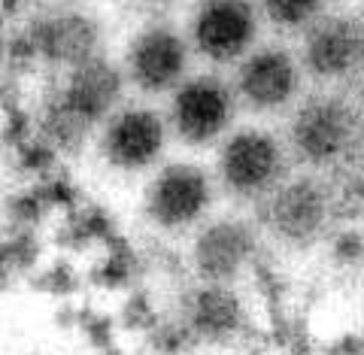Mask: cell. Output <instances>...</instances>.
<instances>
[{"label":"cell","instance_id":"obj_6","mask_svg":"<svg viewBox=\"0 0 364 355\" xmlns=\"http://www.w3.org/2000/svg\"><path fill=\"white\" fill-rule=\"evenodd\" d=\"M164 146V124L149 110H128L109 122L104 149L116 167L136 170L152 164Z\"/></svg>","mask_w":364,"mask_h":355},{"label":"cell","instance_id":"obj_9","mask_svg":"<svg viewBox=\"0 0 364 355\" xmlns=\"http://www.w3.org/2000/svg\"><path fill=\"white\" fill-rule=\"evenodd\" d=\"M349 140V116L334 100H316L294 119V143L310 161H328Z\"/></svg>","mask_w":364,"mask_h":355},{"label":"cell","instance_id":"obj_10","mask_svg":"<svg viewBox=\"0 0 364 355\" xmlns=\"http://www.w3.org/2000/svg\"><path fill=\"white\" fill-rule=\"evenodd\" d=\"M325 219V201L310 182H294L277 191L270 203V225L282 237H310Z\"/></svg>","mask_w":364,"mask_h":355},{"label":"cell","instance_id":"obj_8","mask_svg":"<svg viewBox=\"0 0 364 355\" xmlns=\"http://www.w3.org/2000/svg\"><path fill=\"white\" fill-rule=\"evenodd\" d=\"M298 70L286 52L267 49L252 55L240 70V91L243 97L258 110H277L294 95Z\"/></svg>","mask_w":364,"mask_h":355},{"label":"cell","instance_id":"obj_11","mask_svg":"<svg viewBox=\"0 0 364 355\" xmlns=\"http://www.w3.org/2000/svg\"><path fill=\"white\" fill-rule=\"evenodd\" d=\"M361 52H364V40L349 21H328L310 37L306 61H310L316 73L340 76L358 64Z\"/></svg>","mask_w":364,"mask_h":355},{"label":"cell","instance_id":"obj_4","mask_svg":"<svg viewBox=\"0 0 364 355\" xmlns=\"http://www.w3.org/2000/svg\"><path fill=\"white\" fill-rule=\"evenodd\" d=\"M282 152L267 134L243 131L222 152V176L234 191L258 194L270 189L279 176Z\"/></svg>","mask_w":364,"mask_h":355},{"label":"cell","instance_id":"obj_14","mask_svg":"<svg viewBox=\"0 0 364 355\" xmlns=\"http://www.w3.org/2000/svg\"><path fill=\"white\" fill-rule=\"evenodd\" d=\"M318 4H322V0H264L270 18L286 28L306 25V21L318 13Z\"/></svg>","mask_w":364,"mask_h":355},{"label":"cell","instance_id":"obj_3","mask_svg":"<svg viewBox=\"0 0 364 355\" xmlns=\"http://www.w3.org/2000/svg\"><path fill=\"white\" fill-rule=\"evenodd\" d=\"M231 122V95L219 79H191L173 100V124L182 140L210 143Z\"/></svg>","mask_w":364,"mask_h":355},{"label":"cell","instance_id":"obj_5","mask_svg":"<svg viewBox=\"0 0 364 355\" xmlns=\"http://www.w3.org/2000/svg\"><path fill=\"white\" fill-rule=\"evenodd\" d=\"M207 201H210L207 176L198 167L176 164V167H167L155 179V186L149 191V213L158 225L182 228L198 219L203 207H207Z\"/></svg>","mask_w":364,"mask_h":355},{"label":"cell","instance_id":"obj_7","mask_svg":"<svg viewBox=\"0 0 364 355\" xmlns=\"http://www.w3.org/2000/svg\"><path fill=\"white\" fill-rule=\"evenodd\" d=\"M186 70V46L173 31H146L131 49V73L146 91H164Z\"/></svg>","mask_w":364,"mask_h":355},{"label":"cell","instance_id":"obj_12","mask_svg":"<svg viewBox=\"0 0 364 355\" xmlns=\"http://www.w3.org/2000/svg\"><path fill=\"white\" fill-rule=\"evenodd\" d=\"M249 249H252V237H249L246 228L222 222L200 237L198 267H200L203 277L225 280V277H231V273H237V267L246 261Z\"/></svg>","mask_w":364,"mask_h":355},{"label":"cell","instance_id":"obj_1","mask_svg":"<svg viewBox=\"0 0 364 355\" xmlns=\"http://www.w3.org/2000/svg\"><path fill=\"white\" fill-rule=\"evenodd\" d=\"M119 91H122V79L109 64L97 58L82 61L64 88V97L58 107L61 124L70 131L88 128L91 122H97L112 110V104L119 100Z\"/></svg>","mask_w":364,"mask_h":355},{"label":"cell","instance_id":"obj_2","mask_svg":"<svg viewBox=\"0 0 364 355\" xmlns=\"http://www.w3.org/2000/svg\"><path fill=\"white\" fill-rule=\"evenodd\" d=\"M255 37V13L246 0H207L195 21V40L213 61H231Z\"/></svg>","mask_w":364,"mask_h":355},{"label":"cell","instance_id":"obj_13","mask_svg":"<svg viewBox=\"0 0 364 355\" xmlns=\"http://www.w3.org/2000/svg\"><path fill=\"white\" fill-rule=\"evenodd\" d=\"M40 46L52 61L79 67L82 61L91 58V49H95V28H91L85 18L61 16L40 31Z\"/></svg>","mask_w":364,"mask_h":355}]
</instances>
